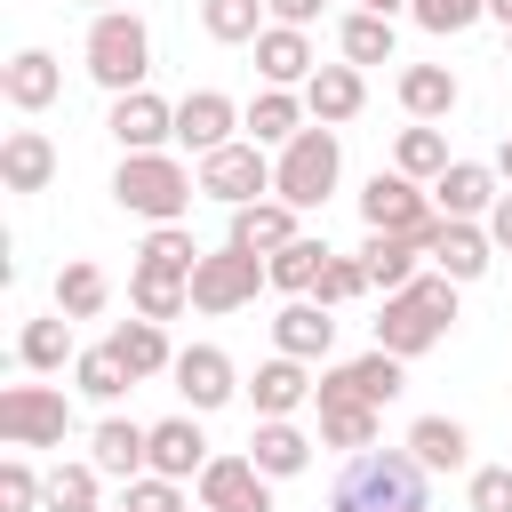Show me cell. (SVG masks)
Masks as SVG:
<instances>
[{
	"label": "cell",
	"instance_id": "ac0fdd59",
	"mask_svg": "<svg viewBox=\"0 0 512 512\" xmlns=\"http://www.w3.org/2000/svg\"><path fill=\"white\" fill-rule=\"evenodd\" d=\"M432 208H440V216H472V224H480V216L496 208V168H488V160H448V168L432 176Z\"/></svg>",
	"mask_w": 512,
	"mask_h": 512
},
{
	"label": "cell",
	"instance_id": "4316f807",
	"mask_svg": "<svg viewBox=\"0 0 512 512\" xmlns=\"http://www.w3.org/2000/svg\"><path fill=\"white\" fill-rule=\"evenodd\" d=\"M408 456H416L424 472H464V464H472V432H464L456 416H416V424H408Z\"/></svg>",
	"mask_w": 512,
	"mask_h": 512
},
{
	"label": "cell",
	"instance_id": "4fadbf2b",
	"mask_svg": "<svg viewBox=\"0 0 512 512\" xmlns=\"http://www.w3.org/2000/svg\"><path fill=\"white\" fill-rule=\"evenodd\" d=\"M168 376H176V392H184V408H192V416H208V408H224V400L240 392V376H232V360H224L216 344H184Z\"/></svg>",
	"mask_w": 512,
	"mask_h": 512
},
{
	"label": "cell",
	"instance_id": "5bb4252c",
	"mask_svg": "<svg viewBox=\"0 0 512 512\" xmlns=\"http://www.w3.org/2000/svg\"><path fill=\"white\" fill-rule=\"evenodd\" d=\"M400 352H360V360H344V368H328L320 384H312V400H328V392H352V400H368V408H384V400H400Z\"/></svg>",
	"mask_w": 512,
	"mask_h": 512
},
{
	"label": "cell",
	"instance_id": "7402d4cb",
	"mask_svg": "<svg viewBox=\"0 0 512 512\" xmlns=\"http://www.w3.org/2000/svg\"><path fill=\"white\" fill-rule=\"evenodd\" d=\"M312 360H288V352H272L264 368H256V384H248V400H256V416H296L304 400H312Z\"/></svg>",
	"mask_w": 512,
	"mask_h": 512
},
{
	"label": "cell",
	"instance_id": "7c38bea8",
	"mask_svg": "<svg viewBox=\"0 0 512 512\" xmlns=\"http://www.w3.org/2000/svg\"><path fill=\"white\" fill-rule=\"evenodd\" d=\"M328 344H336V304L288 296L280 320H272V352H288V360H328Z\"/></svg>",
	"mask_w": 512,
	"mask_h": 512
},
{
	"label": "cell",
	"instance_id": "44dd1931",
	"mask_svg": "<svg viewBox=\"0 0 512 512\" xmlns=\"http://www.w3.org/2000/svg\"><path fill=\"white\" fill-rule=\"evenodd\" d=\"M488 256H496L488 224H472V216H440V232H432V264H440L448 280H480Z\"/></svg>",
	"mask_w": 512,
	"mask_h": 512
},
{
	"label": "cell",
	"instance_id": "c3c4849f",
	"mask_svg": "<svg viewBox=\"0 0 512 512\" xmlns=\"http://www.w3.org/2000/svg\"><path fill=\"white\" fill-rule=\"evenodd\" d=\"M264 8H272V24H312L328 0H264Z\"/></svg>",
	"mask_w": 512,
	"mask_h": 512
},
{
	"label": "cell",
	"instance_id": "8992f818",
	"mask_svg": "<svg viewBox=\"0 0 512 512\" xmlns=\"http://www.w3.org/2000/svg\"><path fill=\"white\" fill-rule=\"evenodd\" d=\"M256 288H272V272L240 240H224L216 256L192 264V312H240V304H256Z\"/></svg>",
	"mask_w": 512,
	"mask_h": 512
},
{
	"label": "cell",
	"instance_id": "7dc6e473",
	"mask_svg": "<svg viewBox=\"0 0 512 512\" xmlns=\"http://www.w3.org/2000/svg\"><path fill=\"white\" fill-rule=\"evenodd\" d=\"M464 504H472V512H512V464H480V472L464 480Z\"/></svg>",
	"mask_w": 512,
	"mask_h": 512
},
{
	"label": "cell",
	"instance_id": "f907efd6",
	"mask_svg": "<svg viewBox=\"0 0 512 512\" xmlns=\"http://www.w3.org/2000/svg\"><path fill=\"white\" fill-rule=\"evenodd\" d=\"M352 8H368V16H400L408 0H352Z\"/></svg>",
	"mask_w": 512,
	"mask_h": 512
},
{
	"label": "cell",
	"instance_id": "ee69618b",
	"mask_svg": "<svg viewBox=\"0 0 512 512\" xmlns=\"http://www.w3.org/2000/svg\"><path fill=\"white\" fill-rule=\"evenodd\" d=\"M120 512H184V480H168V472H136Z\"/></svg>",
	"mask_w": 512,
	"mask_h": 512
},
{
	"label": "cell",
	"instance_id": "484cf974",
	"mask_svg": "<svg viewBox=\"0 0 512 512\" xmlns=\"http://www.w3.org/2000/svg\"><path fill=\"white\" fill-rule=\"evenodd\" d=\"M416 256H432L416 232H368V248H360V264H368V288L400 296V288L416 280Z\"/></svg>",
	"mask_w": 512,
	"mask_h": 512
},
{
	"label": "cell",
	"instance_id": "d590c367",
	"mask_svg": "<svg viewBox=\"0 0 512 512\" xmlns=\"http://www.w3.org/2000/svg\"><path fill=\"white\" fill-rule=\"evenodd\" d=\"M16 360H24L32 376L64 368V360H72V320H64V312H48V320H24V336H16Z\"/></svg>",
	"mask_w": 512,
	"mask_h": 512
},
{
	"label": "cell",
	"instance_id": "b9f144b4",
	"mask_svg": "<svg viewBox=\"0 0 512 512\" xmlns=\"http://www.w3.org/2000/svg\"><path fill=\"white\" fill-rule=\"evenodd\" d=\"M96 480H104L96 464H56L40 504H48V512H96Z\"/></svg>",
	"mask_w": 512,
	"mask_h": 512
},
{
	"label": "cell",
	"instance_id": "6da1fadb",
	"mask_svg": "<svg viewBox=\"0 0 512 512\" xmlns=\"http://www.w3.org/2000/svg\"><path fill=\"white\" fill-rule=\"evenodd\" d=\"M328 512H432V472L408 448H352L328 480Z\"/></svg>",
	"mask_w": 512,
	"mask_h": 512
},
{
	"label": "cell",
	"instance_id": "e0dca14e",
	"mask_svg": "<svg viewBox=\"0 0 512 512\" xmlns=\"http://www.w3.org/2000/svg\"><path fill=\"white\" fill-rule=\"evenodd\" d=\"M232 128H240V104H232L224 88H192V96L176 104V144H192V152L232 144Z\"/></svg>",
	"mask_w": 512,
	"mask_h": 512
},
{
	"label": "cell",
	"instance_id": "2e32d148",
	"mask_svg": "<svg viewBox=\"0 0 512 512\" xmlns=\"http://www.w3.org/2000/svg\"><path fill=\"white\" fill-rule=\"evenodd\" d=\"M256 72H264V88H304V80L320 72L304 24H264V32H256Z\"/></svg>",
	"mask_w": 512,
	"mask_h": 512
},
{
	"label": "cell",
	"instance_id": "e575fe53",
	"mask_svg": "<svg viewBox=\"0 0 512 512\" xmlns=\"http://www.w3.org/2000/svg\"><path fill=\"white\" fill-rule=\"evenodd\" d=\"M104 296H112V280H104L88 256H72V264L56 272V312H64V320H96V312H104Z\"/></svg>",
	"mask_w": 512,
	"mask_h": 512
},
{
	"label": "cell",
	"instance_id": "ab89813d",
	"mask_svg": "<svg viewBox=\"0 0 512 512\" xmlns=\"http://www.w3.org/2000/svg\"><path fill=\"white\" fill-rule=\"evenodd\" d=\"M72 384H80L88 400H104V408H112V400H120L136 376H128V360H120L112 344H96V352H80V360H72Z\"/></svg>",
	"mask_w": 512,
	"mask_h": 512
},
{
	"label": "cell",
	"instance_id": "836d02e7",
	"mask_svg": "<svg viewBox=\"0 0 512 512\" xmlns=\"http://www.w3.org/2000/svg\"><path fill=\"white\" fill-rule=\"evenodd\" d=\"M104 344H112V352L128 360V376H160V368H176V352H168L160 320H144V312H136V320H120V328H112Z\"/></svg>",
	"mask_w": 512,
	"mask_h": 512
},
{
	"label": "cell",
	"instance_id": "60d3db41",
	"mask_svg": "<svg viewBox=\"0 0 512 512\" xmlns=\"http://www.w3.org/2000/svg\"><path fill=\"white\" fill-rule=\"evenodd\" d=\"M136 264H160V272H184V280H192L200 248H192V232H184V224H152V232H144V248H136Z\"/></svg>",
	"mask_w": 512,
	"mask_h": 512
},
{
	"label": "cell",
	"instance_id": "d6a6232c",
	"mask_svg": "<svg viewBox=\"0 0 512 512\" xmlns=\"http://www.w3.org/2000/svg\"><path fill=\"white\" fill-rule=\"evenodd\" d=\"M128 304H136L144 320H176V312L192 304V280H184V272H160V264H136V272H128Z\"/></svg>",
	"mask_w": 512,
	"mask_h": 512
},
{
	"label": "cell",
	"instance_id": "3957f363",
	"mask_svg": "<svg viewBox=\"0 0 512 512\" xmlns=\"http://www.w3.org/2000/svg\"><path fill=\"white\" fill-rule=\"evenodd\" d=\"M192 192H200V176L176 152H120V168H112V200L144 224H184Z\"/></svg>",
	"mask_w": 512,
	"mask_h": 512
},
{
	"label": "cell",
	"instance_id": "681fc988",
	"mask_svg": "<svg viewBox=\"0 0 512 512\" xmlns=\"http://www.w3.org/2000/svg\"><path fill=\"white\" fill-rule=\"evenodd\" d=\"M488 240L512 248V192H496V208H488Z\"/></svg>",
	"mask_w": 512,
	"mask_h": 512
},
{
	"label": "cell",
	"instance_id": "4dcf8cb0",
	"mask_svg": "<svg viewBox=\"0 0 512 512\" xmlns=\"http://www.w3.org/2000/svg\"><path fill=\"white\" fill-rule=\"evenodd\" d=\"M240 120H248V144H288L304 128V96L296 88H256V104Z\"/></svg>",
	"mask_w": 512,
	"mask_h": 512
},
{
	"label": "cell",
	"instance_id": "bcb514c9",
	"mask_svg": "<svg viewBox=\"0 0 512 512\" xmlns=\"http://www.w3.org/2000/svg\"><path fill=\"white\" fill-rule=\"evenodd\" d=\"M40 496H48V480H40L24 456H8V464H0V512H32Z\"/></svg>",
	"mask_w": 512,
	"mask_h": 512
},
{
	"label": "cell",
	"instance_id": "8d00e7d4",
	"mask_svg": "<svg viewBox=\"0 0 512 512\" xmlns=\"http://www.w3.org/2000/svg\"><path fill=\"white\" fill-rule=\"evenodd\" d=\"M336 48H344V64H392V16L352 8V16L336 24Z\"/></svg>",
	"mask_w": 512,
	"mask_h": 512
},
{
	"label": "cell",
	"instance_id": "db71d44e",
	"mask_svg": "<svg viewBox=\"0 0 512 512\" xmlns=\"http://www.w3.org/2000/svg\"><path fill=\"white\" fill-rule=\"evenodd\" d=\"M88 8H112V0H88Z\"/></svg>",
	"mask_w": 512,
	"mask_h": 512
},
{
	"label": "cell",
	"instance_id": "30bf717a",
	"mask_svg": "<svg viewBox=\"0 0 512 512\" xmlns=\"http://www.w3.org/2000/svg\"><path fill=\"white\" fill-rule=\"evenodd\" d=\"M200 504L208 512H272V480L256 472V456H208Z\"/></svg>",
	"mask_w": 512,
	"mask_h": 512
},
{
	"label": "cell",
	"instance_id": "83f0119b",
	"mask_svg": "<svg viewBox=\"0 0 512 512\" xmlns=\"http://www.w3.org/2000/svg\"><path fill=\"white\" fill-rule=\"evenodd\" d=\"M248 456H256V472H264V480H296V472L312 464V440H304L288 416H256V440H248Z\"/></svg>",
	"mask_w": 512,
	"mask_h": 512
},
{
	"label": "cell",
	"instance_id": "603a6c76",
	"mask_svg": "<svg viewBox=\"0 0 512 512\" xmlns=\"http://www.w3.org/2000/svg\"><path fill=\"white\" fill-rule=\"evenodd\" d=\"M0 184H8V192H48V184H56V144H48L40 128H8V144H0Z\"/></svg>",
	"mask_w": 512,
	"mask_h": 512
},
{
	"label": "cell",
	"instance_id": "ba28073f",
	"mask_svg": "<svg viewBox=\"0 0 512 512\" xmlns=\"http://www.w3.org/2000/svg\"><path fill=\"white\" fill-rule=\"evenodd\" d=\"M72 432V400L56 384H8L0 392V440L8 448H64Z\"/></svg>",
	"mask_w": 512,
	"mask_h": 512
},
{
	"label": "cell",
	"instance_id": "816d5d0a",
	"mask_svg": "<svg viewBox=\"0 0 512 512\" xmlns=\"http://www.w3.org/2000/svg\"><path fill=\"white\" fill-rule=\"evenodd\" d=\"M496 176H504V184H512V136H504V144H496Z\"/></svg>",
	"mask_w": 512,
	"mask_h": 512
},
{
	"label": "cell",
	"instance_id": "ffe728a7",
	"mask_svg": "<svg viewBox=\"0 0 512 512\" xmlns=\"http://www.w3.org/2000/svg\"><path fill=\"white\" fill-rule=\"evenodd\" d=\"M360 104H368V80H360V64H320V72L304 80V112H312L320 128H344Z\"/></svg>",
	"mask_w": 512,
	"mask_h": 512
},
{
	"label": "cell",
	"instance_id": "1f68e13d",
	"mask_svg": "<svg viewBox=\"0 0 512 512\" xmlns=\"http://www.w3.org/2000/svg\"><path fill=\"white\" fill-rule=\"evenodd\" d=\"M328 256H336L328 240H304V232H296L288 248H272V256H264V272H272V288H288V296H312V288H320V264H328Z\"/></svg>",
	"mask_w": 512,
	"mask_h": 512
},
{
	"label": "cell",
	"instance_id": "52a82bcc",
	"mask_svg": "<svg viewBox=\"0 0 512 512\" xmlns=\"http://www.w3.org/2000/svg\"><path fill=\"white\" fill-rule=\"evenodd\" d=\"M360 224H368V232H416V240L432 248L440 208H432V192H424L416 176H400V168L384 176V168H376V176H368V192H360Z\"/></svg>",
	"mask_w": 512,
	"mask_h": 512
},
{
	"label": "cell",
	"instance_id": "5b68a950",
	"mask_svg": "<svg viewBox=\"0 0 512 512\" xmlns=\"http://www.w3.org/2000/svg\"><path fill=\"white\" fill-rule=\"evenodd\" d=\"M336 176H344L336 128H296V136L280 144V160H272V192H280L288 208H320V200L336 192Z\"/></svg>",
	"mask_w": 512,
	"mask_h": 512
},
{
	"label": "cell",
	"instance_id": "f546056e",
	"mask_svg": "<svg viewBox=\"0 0 512 512\" xmlns=\"http://www.w3.org/2000/svg\"><path fill=\"white\" fill-rule=\"evenodd\" d=\"M456 96H464V88H456L448 64H408V72H400V104H408V120H448Z\"/></svg>",
	"mask_w": 512,
	"mask_h": 512
},
{
	"label": "cell",
	"instance_id": "f35d334b",
	"mask_svg": "<svg viewBox=\"0 0 512 512\" xmlns=\"http://www.w3.org/2000/svg\"><path fill=\"white\" fill-rule=\"evenodd\" d=\"M264 0H200V32L208 40H224V48H240V40H256L264 32Z\"/></svg>",
	"mask_w": 512,
	"mask_h": 512
},
{
	"label": "cell",
	"instance_id": "277c9868",
	"mask_svg": "<svg viewBox=\"0 0 512 512\" xmlns=\"http://www.w3.org/2000/svg\"><path fill=\"white\" fill-rule=\"evenodd\" d=\"M80 56H88V80H96V88L128 96V88H144V72H152V32H144V16H128V8H96Z\"/></svg>",
	"mask_w": 512,
	"mask_h": 512
},
{
	"label": "cell",
	"instance_id": "d4e9b609",
	"mask_svg": "<svg viewBox=\"0 0 512 512\" xmlns=\"http://www.w3.org/2000/svg\"><path fill=\"white\" fill-rule=\"evenodd\" d=\"M296 216H304V208H288L280 192H264V200L232 208V240H240V248H256V256H272V248H288V240H296Z\"/></svg>",
	"mask_w": 512,
	"mask_h": 512
},
{
	"label": "cell",
	"instance_id": "f5cc1de1",
	"mask_svg": "<svg viewBox=\"0 0 512 512\" xmlns=\"http://www.w3.org/2000/svg\"><path fill=\"white\" fill-rule=\"evenodd\" d=\"M488 16H496V24H504V32H512V0H488Z\"/></svg>",
	"mask_w": 512,
	"mask_h": 512
},
{
	"label": "cell",
	"instance_id": "7a4b0ae2",
	"mask_svg": "<svg viewBox=\"0 0 512 512\" xmlns=\"http://www.w3.org/2000/svg\"><path fill=\"white\" fill-rule=\"evenodd\" d=\"M456 288H464V280H448V272H416L400 296H384L376 344H384V352H400V360L432 352V344L448 336V320H456Z\"/></svg>",
	"mask_w": 512,
	"mask_h": 512
},
{
	"label": "cell",
	"instance_id": "d6986e66",
	"mask_svg": "<svg viewBox=\"0 0 512 512\" xmlns=\"http://www.w3.org/2000/svg\"><path fill=\"white\" fill-rule=\"evenodd\" d=\"M56 88H64V64H56L48 48H16V56H8V72H0V96H8L16 112H48V104H56Z\"/></svg>",
	"mask_w": 512,
	"mask_h": 512
},
{
	"label": "cell",
	"instance_id": "cb8c5ba5",
	"mask_svg": "<svg viewBox=\"0 0 512 512\" xmlns=\"http://www.w3.org/2000/svg\"><path fill=\"white\" fill-rule=\"evenodd\" d=\"M152 472L200 480V472H208V432H200L192 416H160V424H152Z\"/></svg>",
	"mask_w": 512,
	"mask_h": 512
},
{
	"label": "cell",
	"instance_id": "9a60e30c",
	"mask_svg": "<svg viewBox=\"0 0 512 512\" xmlns=\"http://www.w3.org/2000/svg\"><path fill=\"white\" fill-rule=\"evenodd\" d=\"M88 464H96L104 480H136V472H152V424H136V416H104V424L88 432Z\"/></svg>",
	"mask_w": 512,
	"mask_h": 512
},
{
	"label": "cell",
	"instance_id": "7bdbcfd3",
	"mask_svg": "<svg viewBox=\"0 0 512 512\" xmlns=\"http://www.w3.org/2000/svg\"><path fill=\"white\" fill-rule=\"evenodd\" d=\"M312 296H320V304H352V296H368V264H360V256H328Z\"/></svg>",
	"mask_w": 512,
	"mask_h": 512
},
{
	"label": "cell",
	"instance_id": "9c48e42d",
	"mask_svg": "<svg viewBox=\"0 0 512 512\" xmlns=\"http://www.w3.org/2000/svg\"><path fill=\"white\" fill-rule=\"evenodd\" d=\"M200 192L224 200V208L264 200V192H272V160H264V144H216V152H200Z\"/></svg>",
	"mask_w": 512,
	"mask_h": 512
},
{
	"label": "cell",
	"instance_id": "f1b7e54d",
	"mask_svg": "<svg viewBox=\"0 0 512 512\" xmlns=\"http://www.w3.org/2000/svg\"><path fill=\"white\" fill-rule=\"evenodd\" d=\"M376 416L384 408H368V400H352V392H328L320 400V448H376Z\"/></svg>",
	"mask_w": 512,
	"mask_h": 512
},
{
	"label": "cell",
	"instance_id": "8fae6325",
	"mask_svg": "<svg viewBox=\"0 0 512 512\" xmlns=\"http://www.w3.org/2000/svg\"><path fill=\"white\" fill-rule=\"evenodd\" d=\"M112 144L120 152H160L168 136H176V104H160L152 88H128V96H112Z\"/></svg>",
	"mask_w": 512,
	"mask_h": 512
},
{
	"label": "cell",
	"instance_id": "f6af8a7d",
	"mask_svg": "<svg viewBox=\"0 0 512 512\" xmlns=\"http://www.w3.org/2000/svg\"><path fill=\"white\" fill-rule=\"evenodd\" d=\"M408 16H416L424 32H464V24L488 16V0H408Z\"/></svg>",
	"mask_w": 512,
	"mask_h": 512
},
{
	"label": "cell",
	"instance_id": "74e56055",
	"mask_svg": "<svg viewBox=\"0 0 512 512\" xmlns=\"http://www.w3.org/2000/svg\"><path fill=\"white\" fill-rule=\"evenodd\" d=\"M392 168H400V176H416V184H432V176L448 168V136H440L432 120L400 128V144H392Z\"/></svg>",
	"mask_w": 512,
	"mask_h": 512
}]
</instances>
